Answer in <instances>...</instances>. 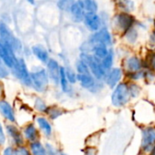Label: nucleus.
<instances>
[{"mask_svg": "<svg viewBox=\"0 0 155 155\" xmlns=\"http://www.w3.org/2000/svg\"><path fill=\"white\" fill-rule=\"evenodd\" d=\"M11 69H12L14 75L18 80H20L25 85L32 86L30 72L28 71V69L27 68V64L23 58H18L17 63Z\"/></svg>", "mask_w": 155, "mask_h": 155, "instance_id": "7", "label": "nucleus"}, {"mask_svg": "<svg viewBox=\"0 0 155 155\" xmlns=\"http://www.w3.org/2000/svg\"><path fill=\"white\" fill-rule=\"evenodd\" d=\"M59 85L60 88L62 90V91L66 94H69L72 91L71 89V84L69 83L67 75H66V71H65V67H61L60 68V78H59Z\"/></svg>", "mask_w": 155, "mask_h": 155, "instance_id": "17", "label": "nucleus"}, {"mask_svg": "<svg viewBox=\"0 0 155 155\" xmlns=\"http://www.w3.org/2000/svg\"><path fill=\"white\" fill-rule=\"evenodd\" d=\"M141 147L144 151H152L155 148V128L148 127L142 130Z\"/></svg>", "mask_w": 155, "mask_h": 155, "instance_id": "11", "label": "nucleus"}, {"mask_svg": "<svg viewBox=\"0 0 155 155\" xmlns=\"http://www.w3.org/2000/svg\"><path fill=\"white\" fill-rule=\"evenodd\" d=\"M83 23L86 28L91 33L96 32L102 27H104L102 18L97 12H86Z\"/></svg>", "mask_w": 155, "mask_h": 155, "instance_id": "9", "label": "nucleus"}, {"mask_svg": "<svg viewBox=\"0 0 155 155\" xmlns=\"http://www.w3.org/2000/svg\"><path fill=\"white\" fill-rule=\"evenodd\" d=\"M0 39L15 52H19L22 50V45L19 39L17 38L11 29L3 22H0Z\"/></svg>", "mask_w": 155, "mask_h": 155, "instance_id": "5", "label": "nucleus"}, {"mask_svg": "<svg viewBox=\"0 0 155 155\" xmlns=\"http://www.w3.org/2000/svg\"><path fill=\"white\" fill-rule=\"evenodd\" d=\"M97 154V150L94 148H89L85 151V155H96Z\"/></svg>", "mask_w": 155, "mask_h": 155, "instance_id": "39", "label": "nucleus"}, {"mask_svg": "<svg viewBox=\"0 0 155 155\" xmlns=\"http://www.w3.org/2000/svg\"><path fill=\"white\" fill-rule=\"evenodd\" d=\"M68 13L70 14V17L74 22L81 23V22H83L86 11H85L81 2L80 1V0H77V1L71 6Z\"/></svg>", "mask_w": 155, "mask_h": 155, "instance_id": "13", "label": "nucleus"}, {"mask_svg": "<svg viewBox=\"0 0 155 155\" xmlns=\"http://www.w3.org/2000/svg\"><path fill=\"white\" fill-rule=\"evenodd\" d=\"M88 41L92 45L102 44L108 47H111L113 44V38L110 31L106 27H102L98 31L93 32L89 38Z\"/></svg>", "mask_w": 155, "mask_h": 155, "instance_id": "6", "label": "nucleus"}, {"mask_svg": "<svg viewBox=\"0 0 155 155\" xmlns=\"http://www.w3.org/2000/svg\"><path fill=\"white\" fill-rule=\"evenodd\" d=\"M32 53L41 62L47 63L49 60V55L48 50L41 45H35L32 47Z\"/></svg>", "mask_w": 155, "mask_h": 155, "instance_id": "14", "label": "nucleus"}, {"mask_svg": "<svg viewBox=\"0 0 155 155\" xmlns=\"http://www.w3.org/2000/svg\"><path fill=\"white\" fill-rule=\"evenodd\" d=\"M109 51H110V47H108L106 45H102V44H94V45H92L91 53L93 54L98 58L102 59L107 56Z\"/></svg>", "mask_w": 155, "mask_h": 155, "instance_id": "18", "label": "nucleus"}, {"mask_svg": "<svg viewBox=\"0 0 155 155\" xmlns=\"http://www.w3.org/2000/svg\"><path fill=\"white\" fill-rule=\"evenodd\" d=\"M131 96L129 89V82H120L111 94V103L117 108L125 106L130 101Z\"/></svg>", "mask_w": 155, "mask_h": 155, "instance_id": "2", "label": "nucleus"}, {"mask_svg": "<svg viewBox=\"0 0 155 155\" xmlns=\"http://www.w3.org/2000/svg\"><path fill=\"white\" fill-rule=\"evenodd\" d=\"M101 63L103 68L108 71L109 69H110L111 68H113V64H114V52L111 48H110L109 53L107 54V56L101 59Z\"/></svg>", "mask_w": 155, "mask_h": 155, "instance_id": "22", "label": "nucleus"}, {"mask_svg": "<svg viewBox=\"0 0 155 155\" xmlns=\"http://www.w3.org/2000/svg\"><path fill=\"white\" fill-rule=\"evenodd\" d=\"M75 70L77 71L78 74H86V73H91L90 68L87 64V62L80 58L75 63Z\"/></svg>", "mask_w": 155, "mask_h": 155, "instance_id": "21", "label": "nucleus"}, {"mask_svg": "<svg viewBox=\"0 0 155 155\" xmlns=\"http://www.w3.org/2000/svg\"><path fill=\"white\" fill-rule=\"evenodd\" d=\"M153 30H155V19L153 20Z\"/></svg>", "mask_w": 155, "mask_h": 155, "instance_id": "43", "label": "nucleus"}, {"mask_svg": "<svg viewBox=\"0 0 155 155\" xmlns=\"http://www.w3.org/2000/svg\"><path fill=\"white\" fill-rule=\"evenodd\" d=\"M116 3L121 11L130 12L134 9V4L132 0H116Z\"/></svg>", "mask_w": 155, "mask_h": 155, "instance_id": "25", "label": "nucleus"}, {"mask_svg": "<svg viewBox=\"0 0 155 155\" xmlns=\"http://www.w3.org/2000/svg\"><path fill=\"white\" fill-rule=\"evenodd\" d=\"M37 122H38L39 128L43 130V132L47 136H49L51 134L52 128H51V125L49 124V122L48 121L47 119H45L44 117H38L37 119Z\"/></svg>", "mask_w": 155, "mask_h": 155, "instance_id": "23", "label": "nucleus"}, {"mask_svg": "<svg viewBox=\"0 0 155 155\" xmlns=\"http://www.w3.org/2000/svg\"><path fill=\"white\" fill-rule=\"evenodd\" d=\"M35 108L36 110H38V111H41V112H47V110H48V106L46 105L45 101L39 98H38L35 101Z\"/></svg>", "mask_w": 155, "mask_h": 155, "instance_id": "34", "label": "nucleus"}, {"mask_svg": "<svg viewBox=\"0 0 155 155\" xmlns=\"http://www.w3.org/2000/svg\"><path fill=\"white\" fill-rule=\"evenodd\" d=\"M7 130L8 134L11 136V138L13 139V140L15 141L16 144L18 145H21L23 143V138L21 136V133L19 132L18 129L14 126V125H8L7 126Z\"/></svg>", "mask_w": 155, "mask_h": 155, "instance_id": "19", "label": "nucleus"}, {"mask_svg": "<svg viewBox=\"0 0 155 155\" xmlns=\"http://www.w3.org/2000/svg\"><path fill=\"white\" fill-rule=\"evenodd\" d=\"M60 68L61 66H59L56 59L49 58V60L47 62V72L49 77V80L56 85L59 84Z\"/></svg>", "mask_w": 155, "mask_h": 155, "instance_id": "12", "label": "nucleus"}, {"mask_svg": "<svg viewBox=\"0 0 155 155\" xmlns=\"http://www.w3.org/2000/svg\"><path fill=\"white\" fill-rule=\"evenodd\" d=\"M77 1V0H58V8L65 12H69L71 6Z\"/></svg>", "mask_w": 155, "mask_h": 155, "instance_id": "30", "label": "nucleus"}, {"mask_svg": "<svg viewBox=\"0 0 155 155\" xmlns=\"http://www.w3.org/2000/svg\"><path fill=\"white\" fill-rule=\"evenodd\" d=\"M86 12H98L99 5L96 0H80Z\"/></svg>", "mask_w": 155, "mask_h": 155, "instance_id": "24", "label": "nucleus"}, {"mask_svg": "<svg viewBox=\"0 0 155 155\" xmlns=\"http://www.w3.org/2000/svg\"><path fill=\"white\" fill-rule=\"evenodd\" d=\"M6 141V137H5V133L3 131V128L1 126V124H0V145L4 144Z\"/></svg>", "mask_w": 155, "mask_h": 155, "instance_id": "37", "label": "nucleus"}, {"mask_svg": "<svg viewBox=\"0 0 155 155\" xmlns=\"http://www.w3.org/2000/svg\"><path fill=\"white\" fill-rule=\"evenodd\" d=\"M137 23V20L133 15H131L130 12L120 11L117 13L113 19H112V25L116 31H118L121 36L130 28L134 27Z\"/></svg>", "mask_w": 155, "mask_h": 155, "instance_id": "1", "label": "nucleus"}, {"mask_svg": "<svg viewBox=\"0 0 155 155\" xmlns=\"http://www.w3.org/2000/svg\"><path fill=\"white\" fill-rule=\"evenodd\" d=\"M47 113L50 116L51 119L54 120V119H57L58 117H59L63 113V111H62V110H60L57 107H50V108H48Z\"/></svg>", "mask_w": 155, "mask_h": 155, "instance_id": "32", "label": "nucleus"}, {"mask_svg": "<svg viewBox=\"0 0 155 155\" xmlns=\"http://www.w3.org/2000/svg\"><path fill=\"white\" fill-rule=\"evenodd\" d=\"M0 112H1V114L8 120H10L12 122H14L16 120L14 110L8 102H7L5 101H0Z\"/></svg>", "mask_w": 155, "mask_h": 155, "instance_id": "15", "label": "nucleus"}, {"mask_svg": "<svg viewBox=\"0 0 155 155\" xmlns=\"http://www.w3.org/2000/svg\"><path fill=\"white\" fill-rule=\"evenodd\" d=\"M47 150L48 152V155H57V151L53 149L52 146H50L49 144L47 145Z\"/></svg>", "mask_w": 155, "mask_h": 155, "instance_id": "38", "label": "nucleus"}, {"mask_svg": "<svg viewBox=\"0 0 155 155\" xmlns=\"http://www.w3.org/2000/svg\"><path fill=\"white\" fill-rule=\"evenodd\" d=\"M65 71H66V75H67V78H68L69 83L71 85L76 84L78 82V73H77V71L74 70L70 67H65Z\"/></svg>", "mask_w": 155, "mask_h": 155, "instance_id": "28", "label": "nucleus"}, {"mask_svg": "<svg viewBox=\"0 0 155 155\" xmlns=\"http://www.w3.org/2000/svg\"><path fill=\"white\" fill-rule=\"evenodd\" d=\"M30 148L33 155H47V150L41 145L40 142L35 141L31 143Z\"/></svg>", "mask_w": 155, "mask_h": 155, "instance_id": "27", "label": "nucleus"}, {"mask_svg": "<svg viewBox=\"0 0 155 155\" xmlns=\"http://www.w3.org/2000/svg\"><path fill=\"white\" fill-rule=\"evenodd\" d=\"M24 134L26 136V138L29 140H36L38 138V130L36 129V127L33 124H28L25 130H24Z\"/></svg>", "mask_w": 155, "mask_h": 155, "instance_id": "26", "label": "nucleus"}, {"mask_svg": "<svg viewBox=\"0 0 155 155\" xmlns=\"http://www.w3.org/2000/svg\"><path fill=\"white\" fill-rule=\"evenodd\" d=\"M9 75L8 67L6 65V63L0 58V79H6Z\"/></svg>", "mask_w": 155, "mask_h": 155, "instance_id": "33", "label": "nucleus"}, {"mask_svg": "<svg viewBox=\"0 0 155 155\" xmlns=\"http://www.w3.org/2000/svg\"><path fill=\"white\" fill-rule=\"evenodd\" d=\"M122 38L125 39V41L129 45H135L139 39V30H138L136 25L134 27H132L131 28H130L129 30H127L122 35Z\"/></svg>", "mask_w": 155, "mask_h": 155, "instance_id": "16", "label": "nucleus"}, {"mask_svg": "<svg viewBox=\"0 0 155 155\" xmlns=\"http://www.w3.org/2000/svg\"><path fill=\"white\" fill-rule=\"evenodd\" d=\"M27 1L31 5H35V0H27Z\"/></svg>", "mask_w": 155, "mask_h": 155, "instance_id": "41", "label": "nucleus"}, {"mask_svg": "<svg viewBox=\"0 0 155 155\" xmlns=\"http://www.w3.org/2000/svg\"><path fill=\"white\" fill-rule=\"evenodd\" d=\"M32 87L38 92H43L48 89L49 77L47 69L43 68H36L30 72Z\"/></svg>", "mask_w": 155, "mask_h": 155, "instance_id": "4", "label": "nucleus"}, {"mask_svg": "<svg viewBox=\"0 0 155 155\" xmlns=\"http://www.w3.org/2000/svg\"><path fill=\"white\" fill-rule=\"evenodd\" d=\"M15 153H16V155H30V152L25 147H19V148H18L17 150L15 151Z\"/></svg>", "mask_w": 155, "mask_h": 155, "instance_id": "36", "label": "nucleus"}, {"mask_svg": "<svg viewBox=\"0 0 155 155\" xmlns=\"http://www.w3.org/2000/svg\"><path fill=\"white\" fill-rule=\"evenodd\" d=\"M123 76H124V71L121 68L113 67L107 71L103 81L110 89L113 90L120 82H121Z\"/></svg>", "mask_w": 155, "mask_h": 155, "instance_id": "8", "label": "nucleus"}, {"mask_svg": "<svg viewBox=\"0 0 155 155\" xmlns=\"http://www.w3.org/2000/svg\"><path fill=\"white\" fill-rule=\"evenodd\" d=\"M80 58H83L87 62V64L90 68L91 73L96 78L97 80L102 81H104L107 70L103 68L101 59L98 58L91 53H83V52H81Z\"/></svg>", "mask_w": 155, "mask_h": 155, "instance_id": "3", "label": "nucleus"}, {"mask_svg": "<svg viewBox=\"0 0 155 155\" xmlns=\"http://www.w3.org/2000/svg\"><path fill=\"white\" fill-rule=\"evenodd\" d=\"M148 44H149V47L150 49L155 50V30H152L151 33L150 34Z\"/></svg>", "mask_w": 155, "mask_h": 155, "instance_id": "35", "label": "nucleus"}, {"mask_svg": "<svg viewBox=\"0 0 155 155\" xmlns=\"http://www.w3.org/2000/svg\"><path fill=\"white\" fill-rule=\"evenodd\" d=\"M144 60H145L146 68H152L153 70H155V50L150 49L147 53L146 58Z\"/></svg>", "mask_w": 155, "mask_h": 155, "instance_id": "29", "label": "nucleus"}, {"mask_svg": "<svg viewBox=\"0 0 155 155\" xmlns=\"http://www.w3.org/2000/svg\"><path fill=\"white\" fill-rule=\"evenodd\" d=\"M129 89H130V92L131 98H137L140 94L141 88L135 81H130L129 82Z\"/></svg>", "mask_w": 155, "mask_h": 155, "instance_id": "31", "label": "nucleus"}, {"mask_svg": "<svg viewBox=\"0 0 155 155\" xmlns=\"http://www.w3.org/2000/svg\"><path fill=\"white\" fill-rule=\"evenodd\" d=\"M3 155H16V153L13 151L12 148L8 147V148H7V149L4 150V153H3Z\"/></svg>", "mask_w": 155, "mask_h": 155, "instance_id": "40", "label": "nucleus"}, {"mask_svg": "<svg viewBox=\"0 0 155 155\" xmlns=\"http://www.w3.org/2000/svg\"><path fill=\"white\" fill-rule=\"evenodd\" d=\"M2 92H3V87H2L1 84H0V96L2 95Z\"/></svg>", "mask_w": 155, "mask_h": 155, "instance_id": "42", "label": "nucleus"}, {"mask_svg": "<svg viewBox=\"0 0 155 155\" xmlns=\"http://www.w3.org/2000/svg\"><path fill=\"white\" fill-rule=\"evenodd\" d=\"M145 68H146L145 60L142 59L139 56L128 57L124 59V62H123V68L125 70V73L139 71Z\"/></svg>", "mask_w": 155, "mask_h": 155, "instance_id": "10", "label": "nucleus"}, {"mask_svg": "<svg viewBox=\"0 0 155 155\" xmlns=\"http://www.w3.org/2000/svg\"><path fill=\"white\" fill-rule=\"evenodd\" d=\"M145 75H146V68L141 70H139V71L125 73V76L129 80V81H135V82L140 81H144Z\"/></svg>", "mask_w": 155, "mask_h": 155, "instance_id": "20", "label": "nucleus"}]
</instances>
